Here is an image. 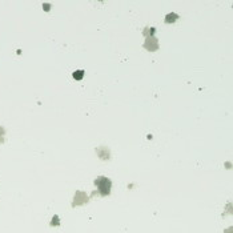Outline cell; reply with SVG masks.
<instances>
[{
    "mask_svg": "<svg viewBox=\"0 0 233 233\" xmlns=\"http://www.w3.org/2000/svg\"><path fill=\"white\" fill-rule=\"evenodd\" d=\"M83 73H84V71H76V72L73 73V77L76 80H80V79H83Z\"/></svg>",
    "mask_w": 233,
    "mask_h": 233,
    "instance_id": "cell-2",
    "label": "cell"
},
{
    "mask_svg": "<svg viewBox=\"0 0 233 233\" xmlns=\"http://www.w3.org/2000/svg\"><path fill=\"white\" fill-rule=\"evenodd\" d=\"M95 184L97 185L99 191H100V195H103V196L109 195L111 185H112L109 179H107V177H99L97 180H95Z\"/></svg>",
    "mask_w": 233,
    "mask_h": 233,
    "instance_id": "cell-1",
    "label": "cell"
},
{
    "mask_svg": "<svg viewBox=\"0 0 233 233\" xmlns=\"http://www.w3.org/2000/svg\"><path fill=\"white\" fill-rule=\"evenodd\" d=\"M54 224H55V225H57V217H55V222H52V225H54Z\"/></svg>",
    "mask_w": 233,
    "mask_h": 233,
    "instance_id": "cell-3",
    "label": "cell"
}]
</instances>
